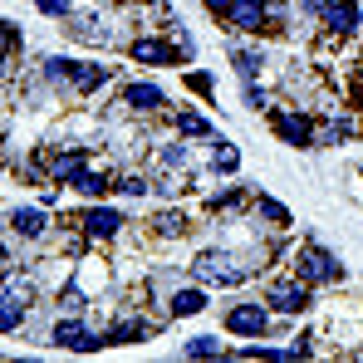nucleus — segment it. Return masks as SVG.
<instances>
[{"instance_id":"obj_1","label":"nucleus","mask_w":363,"mask_h":363,"mask_svg":"<svg viewBox=\"0 0 363 363\" xmlns=\"http://www.w3.org/2000/svg\"><path fill=\"white\" fill-rule=\"evenodd\" d=\"M191 265H196V280H206V285H241L245 280V265H236L231 250H201Z\"/></svg>"},{"instance_id":"obj_2","label":"nucleus","mask_w":363,"mask_h":363,"mask_svg":"<svg viewBox=\"0 0 363 363\" xmlns=\"http://www.w3.org/2000/svg\"><path fill=\"white\" fill-rule=\"evenodd\" d=\"M226 329L241 339H260L270 329V304H231L226 309Z\"/></svg>"},{"instance_id":"obj_3","label":"nucleus","mask_w":363,"mask_h":363,"mask_svg":"<svg viewBox=\"0 0 363 363\" xmlns=\"http://www.w3.org/2000/svg\"><path fill=\"white\" fill-rule=\"evenodd\" d=\"M344 275V265L329 255V250H319V245H304L300 250V280L309 285H329V280H339Z\"/></svg>"},{"instance_id":"obj_4","label":"nucleus","mask_w":363,"mask_h":363,"mask_svg":"<svg viewBox=\"0 0 363 363\" xmlns=\"http://www.w3.org/2000/svg\"><path fill=\"white\" fill-rule=\"evenodd\" d=\"M265 300H270L275 314H300L304 304H309V280H275L265 290Z\"/></svg>"},{"instance_id":"obj_5","label":"nucleus","mask_w":363,"mask_h":363,"mask_svg":"<svg viewBox=\"0 0 363 363\" xmlns=\"http://www.w3.org/2000/svg\"><path fill=\"white\" fill-rule=\"evenodd\" d=\"M319 20H324L329 35H354L359 30V5L354 0H324L319 5Z\"/></svg>"},{"instance_id":"obj_6","label":"nucleus","mask_w":363,"mask_h":363,"mask_svg":"<svg viewBox=\"0 0 363 363\" xmlns=\"http://www.w3.org/2000/svg\"><path fill=\"white\" fill-rule=\"evenodd\" d=\"M55 344H60V349H79V354H89V349L104 344V334L84 329L79 319H60V324H55Z\"/></svg>"},{"instance_id":"obj_7","label":"nucleus","mask_w":363,"mask_h":363,"mask_svg":"<svg viewBox=\"0 0 363 363\" xmlns=\"http://www.w3.org/2000/svg\"><path fill=\"white\" fill-rule=\"evenodd\" d=\"M118 226H123V211H113V206H89V211H84V231H89L94 241L118 236Z\"/></svg>"},{"instance_id":"obj_8","label":"nucleus","mask_w":363,"mask_h":363,"mask_svg":"<svg viewBox=\"0 0 363 363\" xmlns=\"http://www.w3.org/2000/svg\"><path fill=\"white\" fill-rule=\"evenodd\" d=\"M186 50L167 45V40H133V60L138 64H177Z\"/></svg>"},{"instance_id":"obj_9","label":"nucleus","mask_w":363,"mask_h":363,"mask_svg":"<svg viewBox=\"0 0 363 363\" xmlns=\"http://www.w3.org/2000/svg\"><path fill=\"white\" fill-rule=\"evenodd\" d=\"M275 133L285 143H295V147H314V123L304 118V113H280L275 118Z\"/></svg>"},{"instance_id":"obj_10","label":"nucleus","mask_w":363,"mask_h":363,"mask_svg":"<svg viewBox=\"0 0 363 363\" xmlns=\"http://www.w3.org/2000/svg\"><path fill=\"white\" fill-rule=\"evenodd\" d=\"M123 104L138 108V113H157V108L167 104V94H162L157 84H128V89H123Z\"/></svg>"},{"instance_id":"obj_11","label":"nucleus","mask_w":363,"mask_h":363,"mask_svg":"<svg viewBox=\"0 0 363 363\" xmlns=\"http://www.w3.org/2000/svg\"><path fill=\"white\" fill-rule=\"evenodd\" d=\"M265 15H270V10H265V0H236L226 20H231L236 30H250V35H255V30L265 25Z\"/></svg>"},{"instance_id":"obj_12","label":"nucleus","mask_w":363,"mask_h":363,"mask_svg":"<svg viewBox=\"0 0 363 363\" xmlns=\"http://www.w3.org/2000/svg\"><path fill=\"white\" fill-rule=\"evenodd\" d=\"M10 231H15V236H30V241L45 236V211H35V206H15V211H10Z\"/></svg>"},{"instance_id":"obj_13","label":"nucleus","mask_w":363,"mask_h":363,"mask_svg":"<svg viewBox=\"0 0 363 363\" xmlns=\"http://www.w3.org/2000/svg\"><path fill=\"white\" fill-rule=\"evenodd\" d=\"M84 172H89V152H84V147L64 152L60 162H55V182H69V186H74L79 177H84Z\"/></svg>"},{"instance_id":"obj_14","label":"nucleus","mask_w":363,"mask_h":363,"mask_svg":"<svg viewBox=\"0 0 363 363\" xmlns=\"http://www.w3.org/2000/svg\"><path fill=\"white\" fill-rule=\"evenodd\" d=\"M108 84V69L104 64H79L74 60V89L79 94H94V89H104Z\"/></svg>"},{"instance_id":"obj_15","label":"nucleus","mask_w":363,"mask_h":363,"mask_svg":"<svg viewBox=\"0 0 363 363\" xmlns=\"http://www.w3.org/2000/svg\"><path fill=\"white\" fill-rule=\"evenodd\" d=\"M152 334V324H143V319H123L113 324L108 334H104V344H138V339H147Z\"/></svg>"},{"instance_id":"obj_16","label":"nucleus","mask_w":363,"mask_h":363,"mask_svg":"<svg viewBox=\"0 0 363 363\" xmlns=\"http://www.w3.org/2000/svg\"><path fill=\"white\" fill-rule=\"evenodd\" d=\"M45 79L55 84V89H74V60H45Z\"/></svg>"},{"instance_id":"obj_17","label":"nucleus","mask_w":363,"mask_h":363,"mask_svg":"<svg viewBox=\"0 0 363 363\" xmlns=\"http://www.w3.org/2000/svg\"><path fill=\"white\" fill-rule=\"evenodd\" d=\"M69 35H79V40H89V45H108V30H99L94 15H79V20L69 25Z\"/></svg>"},{"instance_id":"obj_18","label":"nucleus","mask_w":363,"mask_h":363,"mask_svg":"<svg viewBox=\"0 0 363 363\" xmlns=\"http://www.w3.org/2000/svg\"><path fill=\"white\" fill-rule=\"evenodd\" d=\"M349 133H354V123H349V118H329V123L314 128V147H319V143H339V138H349Z\"/></svg>"},{"instance_id":"obj_19","label":"nucleus","mask_w":363,"mask_h":363,"mask_svg":"<svg viewBox=\"0 0 363 363\" xmlns=\"http://www.w3.org/2000/svg\"><path fill=\"white\" fill-rule=\"evenodd\" d=\"M182 354H186V359H211V354H221V339H216V334L186 339V344H182Z\"/></svg>"},{"instance_id":"obj_20","label":"nucleus","mask_w":363,"mask_h":363,"mask_svg":"<svg viewBox=\"0 0 363 363\" xmlns=\"http://www.w3.org/2000/svg\"><path fill=\"white\" fill-rule=\"evenodd\" d=\"M206 309V295L201 290H177L172 295V314H201Z\"/></svg>"},{"instance_id":"obj_21","label":"nucleus","mask_w":363,"mask_h":363,"mask_svg":"<svg viewBox=\"0 0 363 363\" xmlns=\"http://www.w3.org/2000/svg\"><path fill=\"white\" fill-rule=\"evenodd\" d=\"M25 300H15V295H5V304H0V329L5 334H15L20 329V319H25V309H20Z\"/></svg>"},{"instance_id":"obj_22","label":"nucleus","mask_w":363,"mask_h":363,"mask_svg":"<svg viewBox=\"0 0 363 363\" xmlns=\"http://www.w3.org/2000/svg\"><path fill=\"white\" fill-rule=\"evenodd\" d=\"M74 186H79V191H84V196H104V191H108V186H118V182L99 177V172H94V167H89V172H84V177L74 182Z\"/></svg>"},{"instance_id":"obj_23","label":"nucleus","mask_w":363,"mask_h":363,"mask_svg":"<svg viewBox=\"0 0 363 363\" xmlns=\"http://www.w3.org/2000/svg\"><path fill=\"white\" fill-rule=\"evenodd\" d=\"M255 211H260L270 226H290V211H285L280 201H270V196H260V201H255Z\"/></svg>"},{"instance_id":"obj_24","label":"nucleus","mask_w":363,"mask_h":363,"mask_svg":"<svg viewBox=\"0 0 363 363\" xmlns=\"http://www.w3.org/2000/svg\"><path fill=\"white\" fill-rule=\"evenodd\" d=\"M177 128L186 138H211V123L201 118V113H177Z\"/></svg>"},{"instance_id":"obj_25","label":"nucleus","mask_w":363,"mask_h":363,"mask_svg":"<svg viewBox=\"0 0 363 363\" xmlns=\"http://www.w3.org/2000/svg\"><path fill=\"white\" fill-rule=\"evenodd\" d=\"M211 162H216V172H236V167H241V152H236L231 143H216V157H211Z\"/></svg>"},{"instance_id":"obj_26","label":"nucleus","mask_w":363,"mask_h":363,"mask_svg":"<svg viewBox=\"0 0 363 363\" xmlns=\"http://www.w3.org/2000/svg\"><path fill=\"white\" fill-rule=\"evenodd\" d=\"M236 74H241V79H255V74H260V55H255V50H236Z\"/></svg>"},{"instance_id":"obj_27","label":"nucleus","mask_w":363,"mask_h":363,"mask_svg":"<svg viewBox=\"0 0 363 363\" xmlns=\"http://www.w3.org/2000/svg\"><path fill=\"white\" fill-rule=\"evenodd\" d=\"M157 231H162V236H177V231H186V216H177V211H162V216H157Z\"/></svg>"},{"instance_id":"obj_28","label":"nucleus","mask_w":363,"mask_h":363,"mask_svg":"<svg viewBox=\"0 0 363 363\" xmlns=\"http://www.w3.org/2000/svg\"><path fill=\"white\" fill-rule=\"evenodd\" d=\"M245 104H250V108H265V89H260L255 79H245Z\"/></svg>"},{"instance_id":"obj_29","label":"nucleus","mask_w":363,"mask_h":363,"mask_svg":"<svg viewBox=\"0 0 363 363\" xmlns=\"http://www.w3.org/2000/svg\"><path fill=\"white\" fill-rule=\"evenodd\" d=\"M118 191H128V196H143V191H147V182H143V177H118Z\"/></svg>"},{"instance_id":"obj_30","label":"nucleus","mask_w":363,"mask_h":363,"mask_svg":"<svg viewBox=\"0 0 363 363\" xmlns=\"http://www.w3.org/2000/svg\"><path fill=\"white\" fill-rule=\"evenodd\" d=\"M40 15H69V0H35Z\"/></svg>"},{"instance_id":"obj_31","label":"nucleus","mask_w":363,"mask_h":363,"mask_svg":"<svg viewBox=\"0 0 363 363\" xmlns=\"http://www.w3.org/2000/svg\"><path fill=\"white\" fill-rule=\"evenodd\" d=\"M162 162L167 167H186V147H162Z\"/></svg>"},{"instance_id":"obj_32","label":"nucleus","mask_w":363,"mask_h":363,"mask_svg":"<svg viewBox=\"0 0 363 363\" xmlns=\"http://www.w3.org/2000/svg\"><path fill=\"white\" fill-rule=\"evenodd\" d=\"M186 84H191L196 94H206V99H211V74H186Z\"/></svg>"},{"instance_id":"obj_33","label":"nucleus","mask_w":363,"mask_h":363,"mask_svg":"<svg viewBox=\"0 0 363 363\" xmlns=\"http://www.w3.org/2000/svg\"><path fill=\"white\" fill-rule=\"evenodd\" d=\"M5 50H10V55L20 50V30H15V20H5Z\"/></svg>"},{"instance_id":"obj_34","label":"nucleus","mask_w":363,"mask_h":363,"mask_svg":"<svg viewBox=\"0 0 363 363\" xmlns=\"http://www.w3.org/2000/svg\"><path fill=\"white\" fill-rule=\"evenodd\" d=\"M201 5H206L211 15H231V5H236V0H201Z\"/></svg>"},{"instance_id":"obj_35","label":"nucleus","mask_w":363,"mask_h":363,"mask_svg":"<svg viewBox=\"0 0 363 363\" xmlns=\"http://www.w3.org/2000/svg\"><path fill=\"white\" fill-rule=\"evenodd\" d=\"M354 99H359V108H363V79H359V84H354Z\"/></svg>"},{"instance_id":"obj_36","label":"nucleus","mask_w":363,"mask_h":363,"mask_svg":"<svg viewBox=\"0 0 363 363\" xmlns=\"http://www.w3.org/2000/svg\"><path fill=\"white\" fill-rule=\"evenodd\" d=\"M128 5H133V0H128Z\"/></svg>"}]
</instances>
